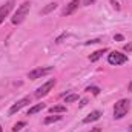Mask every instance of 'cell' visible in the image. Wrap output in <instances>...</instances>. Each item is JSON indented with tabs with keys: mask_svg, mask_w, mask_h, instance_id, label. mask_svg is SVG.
<instances>
[{
	"mask_svg": "<svg viewBox=\"0 0 132 132\" xmlns=\"http://www.w3.org/2000/svg\"><path fill=\"white\" fill-rule=\"evenodd\" d=\"M55 83H57V81H55V78H51V80H48L45 85H42V86H40V88L35 91V97H37V98H42V97L48 95V94L51 92V89L55 86Z\"/></svg>",
	"mask_w": 132,
	"mask_h": 132,
	"instance_id": "obj_5",
	"label": "cell"
},
{
	"mask_svg": "<svg viewBox=\"0 0 132 132\" xmlns=\"http://www.w3.org/2000/svg\"><path fill=\"white\" fill-rule=\"evenodd\" d=\"M0 132H3V129H2V126H0Z\"/></svg>",
	"mask_w": 132,
	"mask_h": 132,
	"instance_id": "obj_25",
	"label": "cell"
},
{
	"mask_svg": "<svg viewBox=\"0 0 132 132\" xmlns=\"http://www.w3.org/2000/svg\"><path fill=\"white\" fill-rule=\"evenodd\" d=\"M128 111H129V100L128 98L118 100V101L115 103V106H114V118H115V120L123 118V117L128 114Z\"/></svg>",
	"mask_w": 132,
	"mask_h": 132,
	"instance_id": "obj_2",
	"label": "cell"
},
{
	"mask_svg": "<svg viewBox=\"0 0 132 132\" xmlns=\"http://www.w3.org/2000/svg\"><path fill=\"white\" fill-rule=\"evenodd\" d=\"M49 112L51 114H63V112H66V106H52L51 109H49Z\"/></svg>",
	"mask_w": 132,
	"mask_h": 132,
	"instance_id": "obj_12",
	"label": "cell"
},
{
	"mask_svg": "<svg viewBox=\"0 0 132 132\" xmlns=\"http://www.w3.org/2000/svg\"><path fill=\"white\" fill-rule=\"evenodd\" d=\"M88 132H101V129L100 128H92L91 131H88Z\"/></svg>",
	"mask_w": 132,
	"mask_h": 132,
	"instance_id": "obj_22",
	"label": "cell"
},
{
	"mask_svg": "<svg viewBox=\"0 0 132 132\" xmlns=\"http://www.w3.org/2000/svg\"><path fill=\"white\" fill-rule=\"evenodd\" d=\"M100 38H95V40H89V42H86V45H94V43H98Z\"/></svg>",
	"mask_w": 132,
	"mask_h": 132,
	"instance_id": "obj_20",
	"label": "cell"
},
{
	"mask_svg": "<svg viewBox=\"0 0 132 132\" xmlns=\"http://www.w3.org/2000/svg\"><path fill=\"white\" fill-rule=\"evenodd\" d=\"M114 38H115V40H123V35H120V34H117V35H115Z\"/></svg>",
	"mask_w": 132,
	"mask_h": 132,
	"instance_id": "obj_23",
	"label": "cell"
},
{
	"mask_svg": "<svg viewBox=\"0 0 132 132\" xmlns=\"http://www.w3.org/2000/svg\"><path fill=\"white\" fill-rule=\"evenodd\" d=\"M52 66H42V68H37V69H32L31 72H28V78L29 80H37V78H42L48 74L52 72Z\"/></svg>",
	"mask_w": 132,
	"mask_h": 132,
	"instance_id": "obj_4",
	"label": "cell"
},
{
	"mask_svg": "<svg viewBox=\"0 0 132 132\" xmlns=\"http://www.w3.org/2000/svg\"><path fill=\"white\" fill-rule=\"evenodd\" d=\"M29 9H31V2H23V3L17 8V11H15L14 17L11 19V22H12L14 25H20V23L26 19V15L29 14Z\"/></svg>",
	"mask_w": 132,
	"mask_h": 132,
	"instance_id": "obj_1",
	"label": "cell"
},
{
	"mask_svg": "<svg viewBox=\"0 0 132 132\" xmlns=\"http://www.w3.org/2000/svg\"><path fill=\"white\" fill-rule=\"evenodd\" d=\"M128 62V55L126 54H121L118 51H112L109 55H108V63L109 65H114V66H118V65H123Z\"/></svg>",
	"mask_w": 132,
	"mask_h": 132,
	"instance_id": "obj_3",
	"label": "cell"
},
{
	"mask_svg": "<svg viewBox=\"0 0 132 132\" xmlns=\"http://www.w3.org/2000/svg\"><path fill=\"white\" fill-rule=\"evenodd\" d=\"M86 91H89V92H92L94 95H98V94H100V89L97 88V86H89V88H88Z\"/></svg>",
	"mask_w": 132,
	"mask_h": 132,
	"instance_id": "obj_17",
	"label": "cell"
},
{
	"mask_svg": "<svg viewBox=\"0 0 132 132\" xmlns=\"http://www.w3.org/2000/svg\"><path fill=\"white\" fill-rule=\"evenodd\" d=\"M104 52H108V48H103V49H98V51H95V52H92L91 55H89V60L91 62H97L100 57L104 54Z\"/></svg>",
	"mask_w": 132,
	"mask_h": 132,
	"instance_id": "obj_10",
	"label": "cell"
},
{
	"mask_svg": "<svg viewBox=\"0 0 132 132\" xmlns=\"http://www.w3.org/2000/svg\"><path fill=\"white\" fill-rule=\"evenodd\" d=\"M94 2H95V0H83V5H85V6H89V5H92Z\"/></svg>",
	"mask_w": 132,
	"mask_h": 132,
	"instance_id": "obj_19",
	"label": "cell"
},
{
	"mask_svg": "<svg viewBox=\"0 0 132 132\" xmlns=\"http://www.w3.org/2000/svg\"><path fill=\"white\" fill-rule=\"evenodd\" d=\"M78 5H80V0H71V2L66 5V8L63 9V15H71V14L78 8Z\"/></svg>",
	"mask_w": 132,
	"mask_h": 132,
	"instance_id": "obj_8",
	"label": "cell"
},
{
	"mask_svg": "<svg viewBox=\"0 0 132 132\" xmlns=\"http://www.w3.org/2000/svg\"><path fill=\"white\" fill-rule=\"evenodd\" d=\"M129 131H131V132H132V126H131V128H129Z\"/></svg>",
	"mask_w": 132,
	"mask_h": 132,
	"instance_id": "obj_26",
	"label": "cell"
},
{
	"mask_svg": "<svg viewBox=\"0 0 132 132\" xmlns=\"http://www.w3.org/2000/svg\"><path fill=\"white\" fill-rule=\"evenodd\" d=\"M128 89H129V91H131V92H132V81H131V83H129V86H128Z\"/></svg>",
	"mask_w": 132,
	"mask_h": 132,
	"instance_id": "obj_24",
	"label": "cell"
},
{
	"mask_svg": "<svg viewBox=\"0 0 132 132\" xmlns=\"http://www.w3.org/2000/svg\"><path fill=\"white\" fill-rule=\"evenodd\" d=\"M55 8H57V3H55V2H54V3H49L48 6H45V8L42 9V14H43V15H46V14H49L51 11H54Z\"/></svg>",
	"mask_w": 132,
	"mask_h": 132,
	"instance_id": "obj_13",
	"label": "cell"
},
{
	"mask_svg": "<svg viewBox=\"0 0 132 132\" xmlns=\"http://www.w3.org/2000/svg\"><path fill=\"white\" fill-rule=\"evenodd\" d=\"M43 109H45V103H38V104H35L32 108H29L28 115H34V114H37V112H40V111H43Z\"/></svg>",
	"mask_w": 132,
	"mask_h": 132,
	"instance_id": "obj_11",
	"label": "cell"
},
{
	"mask_svg": "<svg viewBox=\"0 0 132 132\" xmlns=\"http://www.w3.org/2000/svg\"><path fill=\"white\" fill-rule=\"evenodd\" d=\"M23 126H25V121H19V123H15V125H14V128H12V131H14V132L20 131V129H22Z\"/></svg>",
	"mask_w": 132,
	"mask_h": 132,
	"instance_id": "obj_16",
	"label": "cell"
},
{
	"mask_svg": "<svg viewBox=\"0 0 132 132\" xmlns=\"http://www.w3.org/2000/svg\"><path fill=\"white\" fill-rule=\"evenodd\" d=\"M126 52H129V51H132V43H129V45H125V48H123Z\"/></svg>",
	"mask_w": 132,
	"mask_h": 132,
	"instance_id": "obj_18",
	"label": "cell"
},
{
	"mask_svg": "<svg viewBox=\"0 0 132 132\" xmlns=\"http://www.w3.org/2000/svg\"><path fill=\"white\" fill-rule=\"evenodd\" d=\"M12 8H14V0H8L3 6H0V25L5 20V17H8V14L11 12Z\"/></svg>",
	"mask_w": 132,
	"mask_h": 132,
	"instance_id": "obj_7",
	"label": "cell"
},
{
	"mask_svg": "<svg viewBox=\"0 0 132 132\" xmlns=\"http://www.w3.org/2000/svg\"><path fill=\"white\" fill-rule=\"evenodd\" d=\"M111 3L114 5V8H115V9H120V6H118V3H117L115 0H111Z\"/></svg>",
	"mask_w": 132,
	"mask_h": 132,
	"instance_id": "obj_21",
	"label": "cell"
},
{
	"mask_svg": "<svg viewBox=\"0 0 132 132\" xmlns=\"http://www.w3.org/2000/svg\"><path fill=\"white\" fill-rule=\"evenodd\" d=\"M31 103V97H23L22 100H19L17 103H14L11 108H9V115H14V114H17L20 109H23L25 106H28Z\"/></svg>",
	"mask_w": 132,
	"mask_h": 132,
	"instance_id": "obj_6",
	"label": "cell"
},
{
	"mask_svg": "<svg viewBox=\"0 0 132 132\" xmlns=\"http://www.w3.org/2000/svg\"><path fill=\"white\" fill-rule=\"evenodd\" d=\"M62 120V115H52V117H46L45 118V125H49V123H54V121H59Z\"/></svg>",
	"mask_w": 132,
	"mask_h": 132,
	"instance_id": "obj_14",
	"label": "cell"
},
{
	"mask_svg": "<svg viewBox=\"0 0 132 132\" xmlns=\"http://www.w3.org/2000/svg\"><path fill=\"white\" fill-rule=\"evenodd\" d=\"M77 100H78V95L77 94H71V95L65 97V103H72V101H77Z\"/></svg>",
	"mask_w": 132,
	"mask_h": 132,
	"instance_id": "obj_15",
	"label": "cell"
},
{
	"mask_svg": "<svg viewBox=\"0 0 132 132\" xmlns=\"http://www.w3.org/2000/svg\"><path fill=\"white\" fill-rule=\"evenodd\" d=\"M100 117H101V112H100V111H92L88 117L83 118V123H92V121H95V120H100Z\"/></svg>",
	"mask_w": 132,
	"mask_h": 132,
	"instance_id": "obj_9",
	"label": "cell"
}]
</instances>
